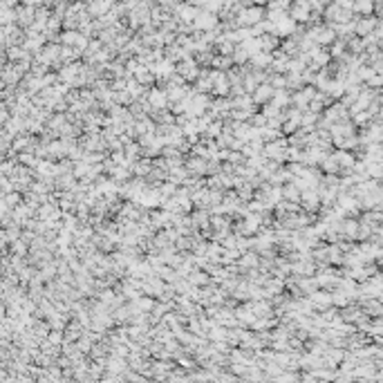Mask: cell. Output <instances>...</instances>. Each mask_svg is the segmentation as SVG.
Wrapping results in <instances>:
<instances>
[{
    "label": "cell",
    "mask_w": 383,
    "mask_h": 383,
    "mask_svg": "<svg viewBox=\"0 0 383 383\" xmlns=\"http://www.w3.org/2000/svg\"><path fill=\"white\" fill-rule=\"evenodd\" d=\"M148 101H150V106H153V110H164L168 103V92L166 90H153L148 95Z\"/></svg>",
    "instance_id": "3957f363"
},
{
    "label": "cell",
    "mask_w": 383,
    "mask_h": 383,
    "mask_svg": "<svg viewBox=\"0 0 383 383\" xmlns=\"http://www.w3.org/2000/svg\"><path fill=\"white\" fill-rule=\"evenodd\" d=\"M206 164H209V159L195 155L193 159L186 161V168H189L191 175H195V177H197V175H204V172H206Z\"/></svg>",
    "instance_id": "5b68a950"
},
{
    "label": "cell",
    "mask_w": 383,
    "mask_h": 383,
    "mask_svg": "<svg viewBox=\"0 0 383 383\" xmlns=\"http://www.w3.org/2000/svg\"><path fill=\"white\" fill-rule=\"evenodd\" d=\"M191 222H193V229H209V211L206 209H197V211L193 213V217H191Z\"/></svg>",
    "instance_id": "ba28073f"
},
{
    "label": "cell",
    "mask_w": 383,
    "mask_h": 383,
    "mask_svg": "<svg viewBox=\"0 0 383 383\" xmlns=\"http://www.w3.org/2000/svg\"><path fill=\"white\" fill-rule=\"evenodd\" d=\"M316 96V92H314V88H307V90H303V92H298V95L291 99V103H294L296 108H307L311 103V99Z\"/></svg>",
    "instance_id": "52a82bcc"
},
{
    "label": "cell",
    "mask_w": 383,
    "mask_h": 383,
    "mask_svg": "<svg viewBox=\"0 0 383 383\" xmlns=\"http://www.w3.org/2000/svg\"><path fill=\"white\" fill-rule=\"evenodd\" d=\"M251 61H253L255 67H269V65L273 63V58H271L269 54H258V56H253Z\"/></svg>",
    "instance_id": "7c38bea8"
},
{
    "label": "cell",
    "mask_w": 383,
    "mask_h": 383,
    "mask_svg": "<svg viewBox=\"0 0 383 383\" xmlns=\"http://www.w3.org/2000/svg\"><path fill=\"white\" fill-rule=\"evenodd\" d=\"M269 83H271L276 90H283V88H287V77H280V74H278V77L269 78Z\"/></svg>",
    "instance_id": "4fadbf2b"
},
{
    "label": "cell",
    "mask_w": 383,
    "mask_h": 383,
    "mask_svg": "<svg viewBox=\"0 0 383 383\" xmlns=\"http://www.w3.org/2000/svg\"><path fill=\"white\" fill-rule=\"evenodd\" d=\"M300 289H303V291H307V294H314V291H316V287H318V280H314V278H309V276H305V278H300Z\"/></svg>",
    "instance_id": "30bf717a"
},
{
    "label": "cell",
    "mask_w": 383,
    "mask_h": 383,
    "mask_svg": "<svg viewBox=\"0 0 383 383\" xmlns=\"http://www.w3.org/2000/svg\"><path fill=\"white\" fill-rule=\"evenodd\" d=\"M238 265H240L242 271H251V269H258V267H260V258H258V253L249 251V253H242V258L238 260Z\"/></svg>",
    "instance_id": "277c9868"
},
{
    "label": "cell",
    "mask_w": 383,
    "mask_h": 383,
    "mask_svg": "<svg viewBox=\"0 0 383 383\" xmlns=\"http://www.w3.org/2000/svg\"><path fill=\"white\" fill-rule=\"evenodd\" d=\"M287 153H289V148H287V141H285L283 137L276 139V141H269V144L265 146L267 159H276L278 164H280V161H287Z\"/></svg>",
    "instance_id": "6da1fadb"
},
{
    "label": "cell",
    "mask_w": 383,
    "mask_h": 383,
    "mask_svg": "<svg viewBox=\"0 0 383 383\" xmlns=\"http://www.w3.org/2000/svg\"><path fill=\"white\" fill-rule=\"evenodd\" d=\"M311 303L318 305V307H327L329 303H332V296H329V294H321V291H314V294H311Z\"/></svg>",
    "instance_id": "8fae6325"
},
{
    "label": "cell",
    "mask_w": 383,
    "mask_h": 383,
    "mask_svg": "<svg viewBox=\"0 0 383 383\" xmlns=\"http://www.w3.org/2000/svg\"><path fill=\"white\" fill-rule=\"evenodd\" d=\"M177 72L182 74L186 81H193V78L200 74V67H197V63H195V61H189V58H186V61L177 67Z\"/></svg>",
    "instance_id": "8992f818"
},
{
    "label": "cell",
    "mask_w": 383,
    "mask_h": 383,
    "mask_svg": "<svg viewBox=\"0 0 383 383\" xmlns=\"http://www.w3.org/2000/svg\"><path fill=\"white\" fill-rule=\"evenodd\" d=\"M186 278H189V283L193 285V287H195V285H197V287H202V285H209V283H211V280H209V276H206L204 271H200V269H193V271H191Z\"/></svg>",
    "instance_id": "9c48e42d"
},
{
    "label": "cell",
    "mask_w": 383,
    "mask_h": 383,
    "mask_svg": "<svg viewBox=\"0 0 383 383\" xmlns=\"http://www.w3.org/2000/svg\"><path fill=\"white\" fill-rule=\"evenodd\" d=\"M273 95H276V88L267 81V83H260L255 88L253 99H255V103H262V106H265V103H269V101L273 99Z\"/></svg>",
    "instance_id": "7a4b0ae2"
},
{
    "label": "cell",
    "mask_w": 383,
    "mask_h": 383,
    "mask_svg": "<svg viewBox=\"0 0 383 383\" xmlns=\"http://www.w3.org/2000/svg\"><path fill=\"white\" fill-rule=\"evenodd\" d=\"M231 58H224V56H220V58H213V65H217V67H222V70H227L229 65H231Z\"/></svg>",
    "instance_id": "9a60e30c"
},
{
    "label": "cell",
    "mask_w": 383,
    "mask_h": 383,
    "mask_svg": "<svg viewBox=\"0 0 383 383\" xmlns=\"http://www.w3.org/2000/svg\"><path fill=\"white\" fill-rule=\"evenodd\" d=\"M298 186H287V189H283V193H285V197L287 200H291V202H296L298 200Z\"/></svg>",
    "instance_id": "5bb4252c"
}]
</instances>
